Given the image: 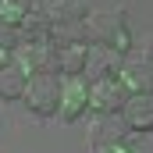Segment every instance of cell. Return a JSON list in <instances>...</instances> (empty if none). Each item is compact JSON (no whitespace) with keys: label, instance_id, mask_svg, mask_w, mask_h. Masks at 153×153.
Returning <instances> with one entry per match:
<instances>
[{"label":"cell","instance_id":"obj_4","mask_svg":"<svg viewBox=\"0 0 153 153\" xmlns=\"http://www.w3.org/2000/svg\"><path fill=\"white\" fill-rule=\"evenodd\" d=\"M89 111V82H82V75L61 78V121H78V117Z\"/></svg>","mask_w":153,"mask_h":153},{"label":"cell","instance_id":"obj_11","mask_svg":"<svg viewBox=\"0 0 153 153\" xmlns=\"http://www.w3.org/2000/svg\"><path fill=\"white\" fill-rule=\"evenodd\" d=\"M50 29H53V22H50L43 11H32V14L18 25L22 43H50Z\"/></svg>","mask_w":153,"mask_h":153},{"label":"cell","instance_id":"obj_2","mask_svg":"<svg viewBox=\"0 0 153 153\" xmlns=\"http://www.w3.org/2000/svg\"><path fill=\"white\" fill-rule=\"evenodd\" d=\"M85 32H89V43L114 46L121 53H128V46H132V32H128V25H125L121 14H96V18H89Z\"/></svg>","mask_w":153,"mask_h":153},{"label":"cell","instance_id":"obj_8","mask_svg":"<svg viewBox=\"0 0 153 153\" xmlns=\"http://www.w3.org/2000/svg\"><path fill=\"white\" fill-rule=\"evenodd\" d=\"M117 82L128 89V96L153 93V71H150L146 61H128V57H125V64H121V71H117Z\"/></svg>","mask_w":153,"mask_h":153},{"label":"cell","instance_id":"obj_14","mask_svg":"<svg viewBox=\"0 0 153 153\" xmlns=\"http://www.w3.org/2000/svg\"><path fill=\"white\" fill-rule=\"evenodd\" d=\"M32 14V0H0V18L11 25H22Z\"/></svg>","mask_w":153,"mask_h":153},{"label":"cell","instance_id":"obj_6","mask_svg":"<svg viewBox=\"0 0 153 153\" xmlns=\"http://www.w3.org/2000/svg\"><path fill=\"white\" fill-rule=\"evenodd\" d=\"M14 64L25 75H39V71H57L53 61V43H22L14 50Z\"/></svg>","mask_w":153,"mask_h":153},{"label":"cell","instance_id":"obj_10","mask_svg":"<svg viewBox=\"0 0 153 153\" xmlns=\"http://www.w3.org/2000/svg\"><path fill=\"white\" fill-rule=\"evenodd\" d=\"M43 14H46L53 25L85 22V4H82V0H46V4H43Z\"/></svg>","mask_w":153,"mask_h":153},{"label":"cell","instance_id":"obj_18","mask_svg":"<svg viewBox=\"0 0 153 153\" xmlns=\"http://www.w3.org/2000/svg\"><path fill=\"white\" fill-rule=\"evenodd\" d=\"M7 64H11V53H7V50H0V71H4Z\"/></svg>","mask_w":153,"mask_h":153},{"label":"cell","instance_id":"obj_12","mask_svg":"<svg viewBox=\"0 0 153 153\" xmlns=\"http://www.w3.org/2000/svg\"><path fill=\"white\" fill-rule=\"evenodd\" d=\"M25 85H29V75L11 61V64L0 71V100H22Z\"/></svg>","mask_w":153,"mask_h":153},{"label":"cell","instance_id":"obj_5","mask_svg":"<svg viewBox=\"0 0 153 153\" xmlns=\"http://www.w3.org/2000/svg\"><path fill=\"white\" fill-rule=\"evenodd\" d=\"M121 64H125V53L121 50L103 46V43H89V57H85V75H89V82H96V78H117Z\"/></svg>","mask_w":153,"mask_h":153},{"label":"cell","instance_id":"obj_17","mask_svg":"<svg viewBox=\"0 0 153 153\" xmlns=\"http://www.w3.org/2000/svg\"><path fill=\"white\" fill-rule=\"evenodd\" d=\"M143 61L150 64V71H153V43H150V46H146V53H143Z\"/></svg>","mask_w":153,"mask_h":153},{"label":"cell","instance_id":"obj_16","mask_svg":"<svg viewBox=\"0 0 153 153\" xmlns=\"http://www.w3.org/2000/svg\"><path fill=\"white\" fill-rule=\"evenodd\" d=\"M96 153H132V150H128L121 139H114V143H100V146H96Z\"/></svg>","mask_w":153,"mask_h":153},{"label":"cell","instance_id":"obj_1","mask_svg":"<svg viewBox=\"0 0 153 153\" xmlns=\"http://www.w3.org/2000/svg\"><path fill=\"white\" fill-rule=\"evenodd\" d=\"M22 103L36 117H53L61 111V75L57 71H39L29 75V85L22 93Z\"/></svg>","mask_w":153,"mask_h":153},{"label":"cell","instance_id":"obj_15","mask_svg":"<svg viewBox=\"0 0 153 153\" xmlns=\"http://www.w3.org/2000/svg\"><path fill=\"white\" fill-rule=\"evenodd\" d=\"M18 46H22V32H18V25H11V22H4V18H0V50L14 53Z\"/></svg>","mask_w":153,"mask_h":153},{"label":"cell","instance_id":"obj_13","mask_svg":"<svg viewBox=\"0 0 153 153\" xmlns=\"http://www.w3.org/2000/svg\"><path fill=\"white\" fill-rule=\"evenodd\" d=\"M50 43H53V46H68V43H89L85 22H64V25H53V29H50Z\"/></svg>","mask_w":153,"mask_h":153},{"label":"cell","instance_id":"obj_9","mask_svg":"<svg viewBox=\"0 0 153 153\" xmlns=\"http://www.w3.org/2000/svg\"><path fill=\"white\" fill-rule=\"evenodd\" d=\"M85 57H89V43H68V46H53V61H57V75H61V78L85 75Z\"/></svg>","mask_w":153,"mask_h":153},{"label":"cell","instance_id":"obj_7","mask_svg":"<svg viewBox=\"0 0 153 153\" xmlns=\"http://www.w3.org/2000/svg\"><path fill=\"white\" fill-rule=\"evenodd\" d=\"M121 125L128 132H153V93L128 96L121 107Z\"/></svg>","mask_w":153,"mask_h":153},{"label":"cell","instance_id":"obj_3","mask_svg":"<svg viewBox=\"0 0 153 153\" xmlns=\"http://www.w3.org/2000/svg\"><path fill=\"white\" fill-rule=\"evenodd\" d=\"M125 100H128V89L117 78H96V82H89V111H96L100 117L121 114Z\"/></svg>","mask_w":153,"mask_h":153}]
</instances>
